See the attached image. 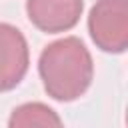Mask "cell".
Instances as JSON below:
<instances>
[{"label":"cell","instance_id":"1","mask_svg":"<svg viewBox=\"0 0 128 128\" xmlns=\"http://www.w3.org/2000/svg\"><path fill=\"white\" fill-rule=\"evenodd\" d=\"M38 72L48 96L58 102H72L90 88L94 64L84 42L76 36H66L42 50Z\"/></svg>","mask_w":128,"mask_h":128},{"label":"cell","instance_id":"2","mask_svg":"<svg viewBox=\"0 0 128 128\" xmlns=\"http://www.w3.org/2000/svg\"><path fill=\"white\" fill-rule=\"evenodd\" d=\"M88 32L100 50L124 52L128 46V0H98L88 16Z\"/></svg>","mask_w":128,"mask_h":128},{"label":"cell","instance_id":"3","mask_svg":"<svg viewBox=\"0 0 128 128\" xmlns=\"http://www.w3.org/2000/svg\"><path fill=\"white\" fill-rule=\"evenodd\" d=\"M30 54L24 34L8 24L0 22V92L16 88L28 72Z\"/></svg>","mask_w":128,"mask_h":128},{"label":"cell","instance_id":"4","mask_svg":"<svg viewBox=\"0 0 128 128\" xmlns=\"http://www.w3.org/2000/svg\"><path fill=\"white\" fill-rule=\"evenodd\" d=\"M82 10V0H26V14L30 22L46 34H58L74 28Z\"/></svg>","mask_w":128,"mask_h":128},{"label":"cell","instance_id":"5","mask_svg":"<svg viewBox=\"0 0 128 128\" xmlns=\"http://www.w3.org/2000/svg\"><path fill=\"white\" fill-rule=\"evenodd\" d=\"M8 128H64V124L48 104L26 102L12 110Z\"/></svg>","mask_w":128,"mask_h":128}]
</instances>
